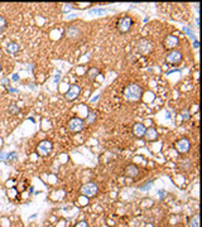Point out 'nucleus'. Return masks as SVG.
I'll return each instance as SVG.
<instances>
[{
	"label": "nucleus",
	"mask_w": 202,
	"mask_h": 227,
	"mask_svg": "<svg viewBox=\"0 0 202 227\" xmlns=\"http://www.w3.org/2000/svg\"><path fill=\"white\" fill-rule=\"evenodd\" d=\"M4 159H8V154L5 152H1L0 153V160H4Z\"/></svg>",
	"instance_id": "4be33fe9"
},
{
	"label": "nucleus",
	"mask_w": 202,
	"mask_h": 227,
	"mask_svg": "<svg viewBox=\"0 0 202 227\" xmlns=\"http://www.w3.org/2000/svg\"><path fill=\"white\" fill-rule=\"evenodd\" d=\"M125 174L128 175V177H138L139 169H138V167H135L134 164L128 165V167H126V169H125Z\"/></svg>",
	"instance_id": "f8f14e48"
},
{
	"label": "nucleus",
	"mask_w": 202,
	"mask_h": 227,
	"mask_svg": "<svg viewBox=\"0 0 202 227\" xmlns=\"http://www.w3.org/2000/svg\"><path fill=\"white\" fill-rule=\"evenodd\" d=\"M198 221H200V217H198V216L192 217L191 222H189V226H191V227H198Z\"/></svg>",
	"instance_id": "dca6fc26"
},
{
	"label": "nucleus",
	"mask_w": 202,
	"mask_h": 227,
	"mask_svg": "<svg viewBox=\"0 0 202 227\" xmlns=\"http://www.w3.org/2000/svg\"><path fill=\"white\" fill-rule=\"evenodd\" d=\"M95 119H96V114H95V112H91L90 115H88V117H87V123H88V124L94 123Z\"/></svg>",
	"instance_id": "a211bd4d"
},
{
	"label": "nucleus",
	"mask_w": 202,
	"mask_h": 227,
	"mask_svg": "<svg viewBox=\"0 0 202 227\" xmlns=\"http://www.w3.org/2000/svg\"><path fill=\"white\" fill-rule=\"evenodd\" d=\"M8 51L10 53H15V52H18V51H19V46L17 43H10L8 46Z\"/></svg>",
	"instance_id": "2eb2a0df"
},
{
	"label": "nucleus",
	"mask_w": 202,
	"mask_h": 227,
	"mask_svg": "<svg viewBox=\"0 0 202 227\" xmlns=\"http://www.w3.org/2000/svg\"><path fill=\"white\" fill-rule=\"evenodd\" d=\"M188 117H189V116H188V114H187V112H184V114H183V119H184V120H187Z\"/></svg>",
	"instance_id": "b1692460"
},
{
	"label": "nucleus",
	"mask_w": 202,
	"mask_h": 227,
	"mask_svg": "<svg viewBox=\"0 0 202 227\" xmlns=\"http://www.w3.org/2000/svg\"><path fill=\"white\" fill-rule=\"evenodd\" d=\"M78 94H80V87H78V86H76V85H73V86H71V87H69V90L67 92H66L65 97L67 98L68 101H72V100H75V98H77Z\"/></svg>",
	"instance_id": "6e6552de"
},
{
	"label": "nucleus",
	"mask_w": 202,
	"mask_h": 227,
	"mask_svg": "<svg viewBox=\"0 0 202 227\" xmlns=\"http://www.w3.org/2000/svg\"><path fill=\"white\" fill-rule=\"evenodd\" d=\"M131 25H133L131 18L125 17V18H121L118 22V29H119V32H121V33H126V32H129L131 29Z\"/></svg>",
	"instance_id": "20e7f679"
},
{
	"label": "nucleus",
	"mask_w": 202,
	"mask_h": 227,
	"mask_svg": "<svg viewBox=\"0 0 202 227\" xmlns=\"http://www.w3.org/2000/svg\"><path fill=\"white\" fill-rule=\"evenodd\" d=\"M166 59L169 63H179L182 61V53L179 51H172V52L167 54Z\"/></svg>",
	"instance_id": "423d86ee"
},
{
	"label": "nucleus",
	"mask_w": 202,
	"mask_h": 227,
	"mask_svg": "<svg viewBox=\"0 0 202 227\" xmlns=\"http://www.w3.org/2000/svg\"><path fill=\"white\" fill-rule=\"evenodd\" d=\"M87 76L90 79H95L96 78V76H99V69L97 68H91L90 71L87 72Z\"/></svg>",
	"instance_id": "4468645a"
},
{
	"label": "nucleus",
	"mask_w": 202,
	"mask_h": 227,
	"mask_svg": "<svg viewBox=\"0 0 202 227\" xmlns=\"http://www.w3.org/2000/svg\"><path fill=\"white\" fill-rule=\"evenodd\" d=\"M189 148H191V144H189L188 139H181L176 144V149L178 150L179 153H182V154L183 153H187L189 150Z\"/></svg>",
	"instance_id": "0eeeda50"
},
{
	"label": "nucleus",
	"mask_w": 202,
	"mask_h": 227,
	"mask_svg": "<svg viewBox=\"0 0 202 227\" xmlns=\"http://www.w3.org/2000/svg\"><path fill=\"white\" fill-rule=\"evenodd\" d=\"M5 28H6V19L3 15H0V32H3Z\"/></svg>",
	"instance_id": "f3484780"
},
{
	"label": "nucleus",
	"mask_w": 202,
	"mask_h": 227,
	"mask_svg": "<svg viewBox=\"0 0 202 227\" xmlns=\"http://www.w3.org/2000/svg\"><path fill=\"white\" fill-rule=\"evenodd\" d=\"M141 95H143V90L141 87L137 84H130L126 86L125 91H124V96L128 101H131V102H135V101H139L141 98Z\"/></svg>",
	"instance_id": "f257e3e1"
},
{
	"label": "nucleus",
	"mask_w": 202,
	"mask_h": 227,
	"mask_svg": "<svg viewBox=\"0 0 202 227\" xmlns=\"http://www.w3.org/2000/svg\"><path fill=\"white\" fill-rule=\"evenodd\" d=\"M18 75H13V81H18Z\"/></svg>",
	"instance_id": "5701e85b"
},
{
	"label": "nucleus",
	"mask_w": 202,
	"mask_h": 227,
	"mask_svg": "<svg viewBox=\"0 0 202 227\" xmlns=\"http://www.w3.org/2000/svg\"><path fill=\"white\" fill-rule=\"evenodd\" d=\"M164 46L168 49H172V48L177 47L178 46V38L176 36H167V38L164 39Z\"/></svg>",
	"instance_id": "1a4fd4ad"
},
{
	"label": "nucleus",
	"mask_w": 202,
	"mask_h": 227,
	"mask_svg": "<svg viewBox=\"0 0 202 227\" xmlns=\"http://www.w3.org/2000/svg\"><path fill=\"white\" fill-rule=\"evenodd\" d=\"M145 130H147V127H145L143 124H135L133 131H134V135L137 137H141V136H144Z\"/></svg>",
	"instance_id": "9b49d317"
},
{
	"label": "nucleus",
	"mask_w": 202,
	"mask_h": 227,
	"mask_svg": "<svg viewBox=\"0 0 202 227\" xmlns=\"http://www.w3.org/2000/svg\"><path fill=\"white\" fill-rule=\"evenodd\" d=\"M53 148V144L49 141V140H43L38 144L37 146V153L40 156H47L50 153V150Z\"/></svg>",
	"instance_id": "f03ea898"
},
{
	"label": "nucleus",
	"mask_w": 202,
	"mask_h": 227,
	"mask_svg": "<svg viewBox=\"0 0 202 227\" xmlns=\"http://www.w3.org/2000/svg\"><path fill=\"white\" fill-rule=\"evenodd\" d=\"M152 184H153V182H152V181H149V182H148V183H145L144 185H141V187H140V189L141 191H148V189H149V188H150V185Z\"/></svg>",
	"instance_id": "6ab92c4d"
},
{
	"label": "nucleus",
	"mask_w": 202,
	"mask_h": 227,
	"mask_svg": "<svg viewBox=\"0 0 202 227\" xmlns=\"http://www.w3.org/2000/svg\"><path fill=\"white\" fill-rule=\"evenodd\" d=\"M97 191H99V188H97V185L95 183H87V184H85L83 187L81 188V193L83 194V196H86V197L96 196Z\"/></svg>",
	"instance_id": "39448f33"
},
{
	"label": "nucleus",
	"mask_w": 202,
	"mask_h": 227,
	"mask_svg": "<svg viewBox=\"0 0 202 227\" xmlns=\"http://www.w3.org/2000/svg\"><path fill=\"white\" fill-rule=\"evenodd\" d=\"M0 71H1V63H0Z\"/></svg>",
	"instance_id": "393cba45"
},
{
	"label": "nucleus",
	"mask_w": 202,
	"mask_h": 227,
	"mask_svg": "<svg viewBox=\"0 0 202 227\" xmlns=\"http://www.w3.org/2000/svg\"><path fill=\"white\" fill-rule=\"evenodd\" d=\"M9 111H10V112H11V114H17V112H18V111H19V110H18V107H17V106H15V105H11V106H10V107H9Z\"/></svg>",
	"instance_id": "aec40b11"
},
{
	"label": "nucleus",
	"mask_w": 202,
	"mask_h": 227,
	"mask_svg": "<svg viewBox=\"0 0 202 227\" xmlns=\"http://www.w3.org/2000/svg\"><path fill=\"white\" fill-rule=\"evenodd\" d=\"M76 227H88V225H87V222L81 221V222H78L77 225H76Z\"/></svg>",
	"instance_id": "412c9836"
},
{
	"label": "nucleus",
	"mask_w": 202,
	"mask_h": 227,
	"mask_svg": "<svg viewBox=\"0 0 202 227\" xmlns=\"http://www.w3.org/2000/svg\"><path fill=\"white\" fill-rule=\"evenodd\" d=\"M144 137L148 140V141H156L158 139V133L154 127H149V129L145 130V134H144Z\"/></svg>",
	"instance_id": "9d476101"
},
{
	"label": "nucleus",
	"mask_w": 202,
	"mask_h": 227,
	"mask_svg": "<svg viewBox=\"0 0 202 227\" xmlns=\"http://www.w3.org/2000/svg\"><path fill=\"white\" fill-rule=\"evenodd\" d=\"M66 34H67V37H69V38H75V37H78L81 34V30H80V28L78 27H71V28H68L67 29V32H66Z\"/></svg>",
	"instance_id": "ddd939ff"
},
{
	"label": "nucleus",
	"mask_w": 202,
	"mask_h": 227,
	"mask_svg": "<svg viewBox=\"0 0 202 227\" xmlns=\"http://www.w3.org/2000/svg\"><path fill=\"white\" fill-rule=\"evenodd\" d=\"M83 126H85L83 120L78 119V117L69 120V123H68V125H67L68 130H69L71 133H78V131H81V130L83 129Z\"/></svg>",
	"instance_id": "7ed1b4c3"
}]
</instances>
